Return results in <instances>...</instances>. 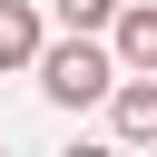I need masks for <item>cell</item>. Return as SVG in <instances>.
Listing matches in <instances>:
<instances>
[{
	"instance_id": "6da1fadb",
	"label": "cell",
	"mask_w": 157,
	"mask_h": 157,
	"mask_svg": "<svg viewBox=\"0 0 157 157\" xmlns=\"http://www.w3.org/2000/svg\"><path fill=\"white\" fill-rule=\"evenodd\" d=\"M39 88H49V108H98V98L118 88V49H108V29L39 39Z\"/></svg>"
},
{
	"instance_id": "3957f363",
	"label": "cell",
	"mask_w": 157,
	"mask_h": 157,
	"mask_svg": "<svg viewBox=\"0 0 157 157\" xmlns=\"http://www.w3.org/2000/svg\"><path fill=\"white\" fill-rule=\"evenodd\" d=\"M108 49H118V69H157V0H118Z\"/></svg>"
},
{
	"instance_id": "5b68a950",
	"label": "cell",
	"mask_w": 157,
	"mask_h": 157,
	"mask_svg": "<svg viewBox=\"0 0 157 157\" xmlns=\"http://www.w3.org/2000/svg\"><path fill=\"white\" fill-rule=\"evenodd\" d=\"M49 20H59V29H108L118 0H49Z\"/></svg>"
},
{
	"instance_id": "277c9868",
	"label": "cell",
	"mask_w": 157,
	"mask_h": 157,
	"mask_svg": "<svg viewBox=\"0 0 157 157\" xmlns=\"http://www.w3.org/2000/svg\"><path fill=\"white\" fill-rule=\"evenodd\" d=\"M39 39H49L39 10L29 0H0V69H39Z\"/></svg>"
},
{
	"instance_id": "7a4b0ae2",
	"label": "cell",
	"mask_w": 157,
	"mask_h": 157,
	"mask_svg": "<svg viewBox=\"0 0 157 157\" xmlns=\"http://www.w3.org/2000/svg\"><path fill=\"white\" fill-rule=\"evenodd\" d=\"M108 128H118L128 147H157V69H118V88H108Z\"/></svg>"
}]
</instances>
